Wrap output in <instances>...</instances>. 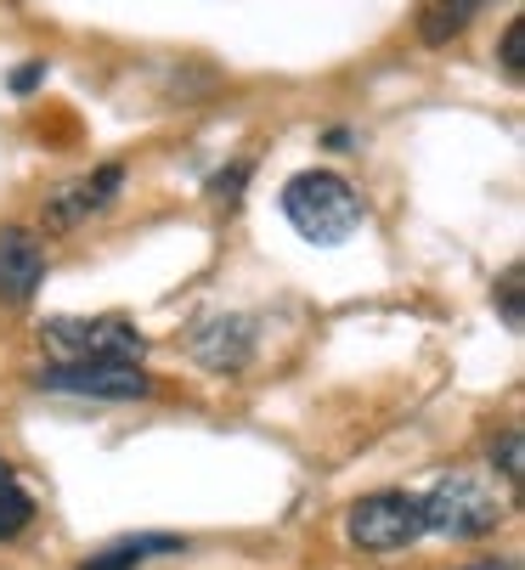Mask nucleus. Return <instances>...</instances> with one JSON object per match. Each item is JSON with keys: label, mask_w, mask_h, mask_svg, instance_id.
<instances>
[{"label": "nucleus", "mask_w": 525, "mask_h": 570, "mask_svg": "<svg viewBox=\"0 0 525 570\" xmlns=\"http://www.w3.org/2000/svg\"><path fill=\"white\" fill-rule=\"evenodd\" d=\"M29 520H35V498L23 492L18 480H12V485H0V542L23 537V531H29Z\"/></svg>", "instance_id": "9b49d317"}, {"label": "nucleus", "mask_w": 525, "mask_h": 570, "mask_svg": "<svg viewBox=\"0 0 525 570\" xmlns=\"http://www.w3.org/2000/svg\"><path fill=\"white\" fill-rule=\"evenodd\" d=\"M497 62H503V73H508V79H519V73H525V23H519V18H508L503 46H497Z\"/></svg>", "instance_id": "f8f14e48"}, {"label": "nucleus", "mask_w": 525, "mask_h": 570, "mask_svg": "<svg viewBox=\"0 0 525 570\" xmlns=\"http://www.w3.org/2000/svg\"><path fill=\"white\" fill-rule=\"evenodd\" d=\"M243 181H249V165H237V170H226V176H215V181H210V193H215V198H226V204H232V198H237V187H243Z\"/></svg>", "instance_id": "2eb2a0df"}, {"label": "nucleus", "mask_w": 525, "mask_h": 570, "mask_svg": "<svg viewBox=\"0 0 525 570\" xmlns=\"http://www.w3.org/2000/svg\"><path fill=\"white\" fill-rule=\"evenodd\" d=\"M283 215L305 243L339 249V243L357 237V226H362V198L333 170H300V176L283 181Z\"/></svg>", "instance_id": "f257e3e1"}, {"label": "nucleus", "mask_w": 525, "mask_h": 570, "mask_svg": "<svg viewBox=\"0 0 525 570\" xmlns=\"http://www.w3.org/2000/svg\"><path fill=\"white\" fill-rule=\"evenodd\" d=\"M182 548H187L182 537H125V542H108V548H97V553H85L79 570H136V564H147L153 553H182Z\"/></svg>", "instance_id": "9d476101"}, {"label": "nucleus", "mask_w": 525, "mask_h": 570, "mask_svg": "<svg viewBox=\"0 0 525 570\" xmlns=\"http://www.w3.org/2000/svg\"><path fill=\"white\" fill-rule=\"evenodd\" d=\"M35 384L51 395H91V401H142L153 390L142 362H46Z\"/></svg>", "instance_id": "39448f33"}, {"label": "nucleus", "mask_w": 525, "mask_h": 570, "mask_svg": "<svg viewBox=\"0 0 525 570\" xmlns=\"http://www.w3.org/2000/svg\"><path fill=\"white\" fill-rule=\"evenodd\" d=\"M40 334L62 362H142L147 351V334L125 316H51Z\"/></svg>", "instance_id": "7ed1b4c3"}, {"label": "nucleus", "mask_w": 525, "mask_h": 570, "mask_svg": "<svg viewBox=\"0 0 525 570\" xmlns=\"http://www.w3.org/2000/svg\"><path fill=\"white\" fill-rule=\"evenodd\" d=\"M497 299H503V322H508V328H519V266H508L503 272V288H497Z\"/></svg>", "instance_id": "4468645a"}, {"label": "nucleus", "mask_w": 525, "mask_h": 570, "mask_svg": "<svg viewBox=\"0 0 525 570\" xmlns=\"http://www.w3.org/2000/svg\"><path fill=\"white\" fill-rule=\"evenodd\" d=\"M119 187H125V170H119V165H97L91 176L57 187V193L46 198V215H40L46 232H68V226H79V220L103 215V209L119 198Z\"/></svg>", "instance_id": "0eeeda50"}, {"label": "nucleus", "mask_w": 525, "mask_h": 570, "mask_svg": "<svg viewBox=\"0 0 525 570\" xmlns=\"http://www.w3.org/2000/svg\"><path fill=\"white\" fill-rule=\"evenodd\" d=\"M497 463H503V480L519 485V474H525V441H519V430H508V435L497 441Z\"/></svg>", "instance_id": "ddd939ff"}, {"label": "nucleus", "mask_w": 525, "mask_h": 570, "mask_svg": "<svg viewBox=\"0 0 525 570\" xmlns=\"http://www.w3.org/2000/svg\"><path fill=\"white\" fill-rule=\"evenodd\" d=\"M418 509H424V531H441L453 542L486 537L503 520V503H497V492H492L480 474H447V480H435L429 492L418 498Z\"/></svg>", "instance_id": "f03ea898"}, {"label": "nucleus", "mask_w": 525, "mask_h": 570, "mask_svg": "<svg viewBox=\"0 0 525 570\" xmlns=\"http://www.w3.org/2000/svg\"><path fill=\"white\" fill-rule=\"evenodd\" d=\"M12 480H18V474H12V463H7V458H0V485H12Z\"/></svg>", "instance_id": "a211bd4d"}, {"label": "nucleus", "mask_w": 525, "mask_h": 570, "mask_svg": "<svg viewBox=\"0 0 525 570\" xmlns=\"http://www.w3.org/2000/svg\"><path fill=\"white\" fill-rule=\"evenodd\" d=\"M46 283V249L23 226H0V305H29Z\"/></svg>", "instance_id": "6e6552de"}, {"label": "nucleus", "mask_w": 525, "mask_h": 570, "mask_svg": "<svg viewBox=\"0 0 525 570\" xmlns=\"http://www.w3.org/2000/svg\"><path fill=\"white\" fill-rule=\"evenodd\" d=\"M40 79H46V62H23V68L12 73V91H18V97H29V91L40 86Z\"/></svg>", "instance_id": "dca6fc26"}, {"label": "nucleus", "mask_w": 525, "mask_h": 570, "mask_svg": "<svg viewBox=\"0 0 525 570\" xmlns=\"http://www.w3.org/2000/svg\"><path fill=\"white\" fill-rule=\"evenodd\" d=\"M350 542L362 553H401L424 537V509L412 492H373L362 503H350Z\"/></svg>", "instance_id": "20e7f679"}, {"label": "nucleus", "mask_w": 525, "mask_h": 570, "mask_svg": "<svg viewBox=\"0 0 525 570\" xmlns=\"http://www.w3.org/2000/svg\"><path fill=\"white\" fill-rule=\"evenodd\" d=\"M480 7H486V0H424V7H418V40H424V46L458 40V35L480 18Z\"/></svg>", "instance_id": "1a4fd4ad"}, {"label": "nucleus", "mask_w": 525, "mask_h": 570, "mask_svg": "<svg viewBox=\"0 0 525 570\" xmlns=\"http://www.w3.org/2000/svg\"><path fill=\"white\" fill-rule=\"evenodd\" d=\"M464 570H514L508 559H480V564H464Z\"/></svg>", "instance_id": "f3484780"}, {"label": "nucleus", "mask_w": 525, "mask_h": 570, "mask_svg": "<svg viewBox=\"0 0 525 570\" xmlns=\"http://www.w3.org/2000/svg\"><path fill=\"white\" fill-rule=\"evenodd\" d=\"M187 351L210 373H237L254 356V322L243 311H204L187 328Z\"/></svg>", "instance_id": "423d86ee"}]
</instances>
